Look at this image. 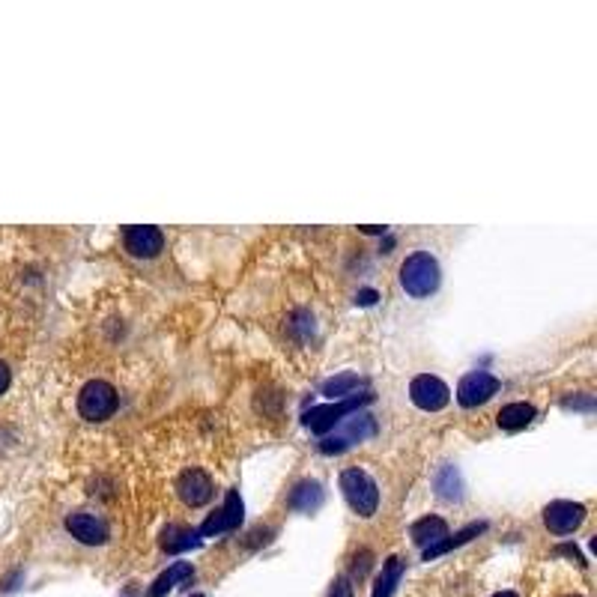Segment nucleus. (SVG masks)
<instances>
[{"label":"nucleus","instance_id":"f257e3e1","mask_svg":"<svg viewBox=\"0 0 597 597\" xmlns=\"http://www.w3.org/2000/svg\"><path fill=\"white\" fill-rule=\"evenodd\" d=\"M400 287L415 299L430 296V293L439 287V263L428 251H415V255L406 257L404 266H400Z\"/></svg>","mask_w":597,"mask_h":597},{"label":"nucleus","instance_id":"f03ea898","mask_svg":"<svg viewBox=\"0 0 597 597\" xmlns=\"http://www.w3.org/2000/svg\"><path fill=\"white\" fill-rule=\"evenodd\" d=\"M341 493L358 517H373L376 514L380 490H376V481L367 475L365 469H343L341 472Z\"/></svg>","mask_w":597,"mask_h":597},{"label":"nucleus","instance_id":"7ed1b4c3","mask_svg":"<svg viewBox=\"0 0 597 597\" xmlns=\"http://www.w3.org/2000/svg\"><path fill=\"white\" fill-rule=\"evenodd\" d=\"M78 412L84 415L87 421H105L117 412V391H114L111 382L93 380L81 389L78 395Z\"/></svg>","mask_w":597,"mask_h":597},{"label":"nucleus","instance_id":"20e7f679","mask_svg":"<svg viewBox=\"0 0 597 597\" xmlns=\"http://www.w3.org/2000/svg\"><path fill=\"white\" fill-rule=\"evenodd\" d=\"M373 395H353L347 400H338V404H326V406H314L310 412H305V428H310L314 433H329L334 424H338L343 415L358 412V406L371 404Z\"/></svg>","mask_w":597,"mask_h":597},{"label":"nucleus","instance_id":"39448f33","mask_svg":"<svg viewBox=\"0 0 597 597\" xmlns=\"http://www.w3.org/2000/svg\"><path fill=\"white\" fill-rule=\"evenodd\" d=\"M410 397L412 404L419 406L424 412H439L448 406V400H452V389L445 386L439 376H430V373H421L415 376L410 382Z\"/></svg>","mask_w":597,"mask_h":597},{"label":"nucleus","instance_id":"423d86ee","mask_svg":"<svg viewBox=\"0 0 597 597\" xmlns=\"http://www.w3.org/2000/svg\"><path fill=\"white\" fill-rule=\"evenodd\" d=\"M499 389H502V382H499L493 373H484V371L466 373L460 386H457V404L466 406V410H475V406L487 404Z\"/></svg>","mask_w":597,"mask_h":597},{"label":"nucleus","instance_id":"0eeeda50","mask_svg":"<svg viewBox=\"0 0 597 597\" xmlns=\"http://www.w3.org/2000/svg\"><path fill=\"white\" fill-rule=\"evenodd\" d=\"M585 520V508L577 502H550L544 508V522L553 535H570L583 526Z\"/></svg>","mask_w":597,"mask_h":597},{"label":"nucleus","instance_id":"6e6552de","mask_svg":"<svg viewBox=\"0 0 597 597\" xmlns=\"http://www.w3.org/2000/svg\"><path fill=\"white\" fill-rule=\"evenodd\" d=\"M240 522H242V499H240V493H236V490H231V493H227V499H224V505L216 514H212L207 522H203V526L198 529V535L200 538L222 535V531L240 529Z\"/></svg>","mask_w":597,"mask_h":597},{"label":"nucleus","instance_id":"1a4fd4ad","mask_svg":"<svg viewBox=\"0 0 597 597\" xmlns=\"http://www.w3.org/2000/svg\"><path fill=\"white\" fill-rule=\"evenodd\" d=\"M177 490L188 508H200V505H207L212 499V478L203 469H188L183 472V478H179Z\"/></svg>","mask_w":597,"mask_h":597},{"label":"nucleus","instance_id":"9d476101","mask_svg":"<svg viewBox=\"0 0 597 597\" xmlns=\"http://www.w3.org/2000/svg\"><path fill=\"white\" fill-rule=\"evenodd\" d=\"M122 242H126L129 255L135 257H155L165 248V236H161L159 227H129Z\"/></svg>","mask_w":597,"mask_h":597},{"label":"nucleus","instance_id":"9b49d317","mask_svg":"<svg viewBox=\"0 0 597 597\" xmlns=\"http://www.w3.org/2000/svg\"><path fill=\"white\" fill-rule=\"evenodd\" d=\"M67 529H69V535L72 538H78L81 544H90V546H99V544H105L108 541V526L99 520V517H93V514H69L67 517Z\"/></svg>","mask_w":597,"mask_h":597},{"label":"nucleus","instance_id":"f8f14e48","mask_svg":"<svg viewBox=\"0 0 597 597\" xmlns=\"http://www.w3.org/2000/svg\"><path fill=\"white\" fill-rule=\"evenodd\" d=\"M287 505H290L293 511H302V514L317 511L323 505V487H320V481H299V484L290 490Z\"/></svg>","mask_w":597,"mask_h":597},{"label":"nucleus","instance_id":"ddd939ff","mask_svg":"<svg viewBox=\"0 0 597 597\" xmlns=\"http://www.w3.org/2000/svg\"><path fill=\"white\" fill-rule=\"evenodd\" d=\"M194 579V570H192V564L188 562H177V564H170V568L161 574L155 583L150 585V592H146V597H165L170 588H177L179 583H192Z\"/></svg>","mask_w":597,"mask_h":597},{"label":"nucleus","instance_id":"4468645a","mask_svg":"<svg viewBox=\"0 0 597 597\" xmlns=\"http://www.w3.org/2000/svg\"><path fill=\"white\" fill-rule=\"evenodd\" d=\"M410 535H412V541L419 544V546H433V544H439L443 538H448V522L443 520V517H424V520H419L415 526L410 529Z\"/></svg>","mask_w":597,"mask_h":597},{"label":"nucleus","instance_id":"2eb2a0df","mask_svg":"<svg viewBox=\"0 0 597 597\" xmlns=\"http://www.w3.org/2000/svg\"><path fill=\"white\" fill-rule=\"evenodd\" d=\"M496 421L502 430L517 433V430L529 428V424L535 421V406L531 404H508V406H502V412L496 415Z\"/></svg>","mask_w":597,"mask_h":597},{"label":"nucleus","instance_id":"dca6fc26","mask_svg":"<svg viewBox=\"0 0 597 597\" xmlns=\"http://www.w3.org/2000/svg\"><path fill=\"white\" fill-rule=\"evenodd\" d=\"M200 544L198 529H188V526H168L161 531V550L165 553H185L192 546Z\"/></svg>","mask_w":597,"mask_h":597},{"label":"nucleus","instance_id":"f3484780","mask_svg":"<svg viewBox=\"0 0 597 597\" xmlns=\"http://www.w3.org/2000/svg\"><path fill=\"white\" fill-rule=\"evenodd\" d=\"M484 529H487L484 522H472V526H466V529H460V531H454V535L443 538V541H439V544H433V546H428V550H424V562L436 559V555H443V553H448V550H454V546H463L466 541L478 538Z\"/></svg>","mask_w":597,"mask_h":597},{"label":"nucleus","instance_id":"a211bd4d","mask_svg":"<svg viewBox=\"0 0 597 597\" xmlns=\"http://www.w3.org/2000/svg\"><path fill=\"white\" fill-rule=\"evenodd\" d=\"M400 577H404V562L389 559L386 564H382V574L376 577V585H373L371 597H391V594H395L397 583H400Z\"/></svg>","mask_w":597,"mask_h":597},{"label":"nucleus","instance_id":"6ab92c4d","mask_svg":"<svg viewBox=\"0 0 597 597\" xmlns=\"http://www.w3.org/2000/svg\"><path fill=\"white\" fill-rule=\"evenodd\" d=\"M362 386V380H358L356 373H343V376H334V380H329V382H323V395L326 397H353L356 395V389Z\"/></svg>","mask_w":597,"mask_h":597},{"label":"nucleus","instance_id":"aec40b11","mask_svg":"<svg viewBox=\"0 0 597 597\" xmlns=\"http://www.w3.org/2000/svg\"><path fill=\"white\" fill-rule=\"evenodd\" d=\"M376 433V424H373V419L367 412H356L353 419L347 421V443H353V439H358V443H362V439H371Z\"/></svg>","mask_w":597,"mask_h":597},{"label":"nucleus","instance_id":"412c9836","mask_svg":"<svg viewBox=\"0 0 597 597\" xmlns=\"http://www.w3.org/2000/svg\"><path fill=\"white\" fill-rule=\"evenodd\" d=\"M436 490H439V496H443V499H460V475H457L454 466H445V469H439Z\"/></svg>","mask_w":597,"mask_h":597},{"label":"nucleus","instance_id":"4be33fe9","mask_svg":"<svg viewBox=\"0 0 597 597\" xmlns=\"http://www.w3.org/2000/svg\"><path fill=\"white\" fill-rule=\"evenodd\" d=\"M329 597H353V585H350L347 577H338L329 588Z\"/></svg>","mask_w":597,"mask_h":597},{"label":"nucleus","instance_id":"5701e85b","mask_svg":"<svg viewBox=\"0 0 597 597\" xmlns=\"http://www.w3.org/2000/svg\"><path fill=\"white\" fill-rule=\"evenodd\" d=\"M6 389H10V367L0 362V395H4Z\"/></svg>","mask_w":597,"mask_h":597},{"label":"nucleus","instance_id":"b1692460","mask_svg":"<svg viewBox=\"0 0 597 597\" xmlns=\"http://www.w3.org/2000/svg\"><path fill=\"white\" fill-rule=\"evenodd\" d=\"M356 302H358V305H373V302H376V293H373V290H362V293H358V296H356Z\"/></svg>","mask_w":597,"mask_h":597},{"label":"nucleus","instance_id":"393cba45","mask_svg":"<svg viewBox=\"0 0 597 597\" xmlns=\"http://www.w3.org/2000/svg\"><path fill=\"white\" fill-rule=\"evenodd\" d=\"M493 597H517V594H514V592H496Z\"/></svg>","mask_w":597,"mask_h":597},{"label":"nucleus","instance_id":"a878e982","mask_svg":"<svg viewBox=\"0 0 597 597\" xmlns=\"http://www.w3.org/2000/svg\"><path fill=\"white\" fill-rule=\"evenodd\" d=\"M192 597H203V594H192Z\"/></svg>","mask_w":597,"mask_h":597}]
</instances>
